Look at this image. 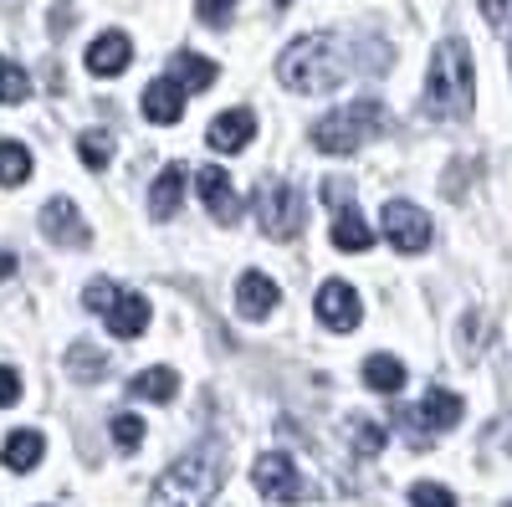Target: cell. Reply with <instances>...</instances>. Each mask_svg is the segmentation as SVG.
I'll return each mask as SVG.
<instances>
[{"label": "cell", "mask_w": 512, "mask_h": 507, "mask_svg": "<svg viewBox=\"0 0 512 507\" xmlns=\"http://www.w3.org/2000/svg\"><path fill=\"white\" fill-rule=\"evenodd\" d=\"M31 180V149L16 139H0V185H26Z\"/></svg>", "instance_id": "cell-23"}, {"label": "cell", "mask_w": 512, "mask_h": 507, "mask_svg": "<svg viewBox=\"0 0 512 507\" xmlns=\"http://www.w3.org/2000/svg\"><path fill=\"white\" fill-rule=\"evenodd\" d=\"M113 446H118V451H139V446H144V420L128 415V410L113 415Z\"/></svg>", "instance_id": "cell-28"}, {"label": "cell", "mask_w": 512, "mask_h": 507, "mask_svg": "<svg viewBox=\"0 0 512 507\" xmlns=\"http://www.w3.org/2000/svg\"><path fill=\"white\" fill-rule=\"evenodd\" d=\"M82 298H88L93 313H103V323H108L113 338H139V333L149 328V303L139 298V292L108 282V277L88 282V292H82Z\"/></svg>", "instance_id": "cell-5"}, {"label": "cell", "mask_w": 512, "mask_h": 507, "mask_svg": "<svg viewBox=\"0 0 512 507\" xmlns=\"http://www.w3.org/2000/svg\"><path fill=\"white\" fill-rule=\"evenodd\" d=\"M333 246L338 251H369L374 246V231L364 226V216L354 210V195L333 205Z\"/></svg>", "instance_id": "cell-17"}, {"label": "cell", "mask_w": 512, "mask_h": 507, "mask_svg": "<svg viewBox=\"0 0 512 507\" xmlns=\"http://www.w3.org/2000/svg\"><path fill=\"white\" fill-rule=\"evenodd\" d=\"M26 98H31V77H26V67H16V62L0 57V103H26Z\"/></svg>", "instance_id": "cell-26"}, {"label": "cell", "mask_w": 512, "mask_h": 507, "mask_svg": "<svg viewBox=\"0 0 512 507\" xmlns=\"http://www.w3.org/2000/svg\"><path fill=\"white\" fill-rule=\"evenodd\" d=\"M128 62H134V41H128L123 31H103L88 47V72L93 77H118Z\"/></svg>", "instance_id": "cell-13"}, {"label": "cell", "mask_w": 512, "mask_h": 507, "mask_svg": "<svg viewBox=\"0 0 512 507\" xmlns=\"http://www.w3.org/2000/svg\"><path fill=\"white\" fill-rule=\"evenodd\" d=\"M379 226H384V236H390V246L410 251V257L431 246V216H425L420 205H410V200H390V205H384Z\"/></svg>", "instance_id": "cell-8"}, {"label": "cell", "mask_w": 512, "mask_h": 507, "mask_svg": "<svg viewBox=\"0 0 512 507\" xmlns=\"http://www.w3.org/2000/svg\"><path fill=\"white\" fill-rule=\"evenodd\" d=\"M477 98V72H472V52L461 36H446L431 52V72H425V113L431 118H466Z\"/></svg>", "instance_id": "cell-2"}, {"label": "cell", "mask_w": 512, "mask_h": 507, "mask_svg": "<svg viewBox=\"0 0 512 507\" xmlns=\"http://www.w3.org/2000/svg\"><path fill=\"white\" fill-rule=\"evenodd\" d=\"M77 154H82V164L88 169H108L113 164V134L108 129H88L77 139Z\"/></svg>", "instance_id": "cell-25"}, {"label": "cell", "mask_w": 512, "mask_h": 507, "mask_svg": "<svg viewBox=\"0 0 512 507\" xmlns=\"http://www.w3.org/2000/svg\"><path fill=\"white\" fill-rule=\"evenodd\" d=\"M277 11H287V0H277Z\"/></svg>", "instance_id": "cell-35"}, {"label": "cell", "mask_w": 512, "mask_h": 507, "mask_svg": "<svg viewBox=\"0 0 512 507\" xmlns=\"http://www.w3.org/2000/svg\"><path fill=\"white\" fill-rule=\"evenodd\" d=\"M277 303H282V292H277V282H272L267 272H246V277L236 282V308H241V318H267Z\"/></svg>", "instance_id": "cell-15"}, {"label": "cell", "mask_w": 512, "mask_h": 507, "mask_svg": "<svg viewBox=\"0 0 512 507\" xmlns=\"http://www.w3.org/2000/svg\"><path fill=\"white\" fill-rule=\"evenodd\" d=\"M144 118L149 123H180L185 118V88L175 77H159L144 88Z\"/></svg>", "instance_id": "cell-16"}, {"label": "cell", "mask_w": 512, "mask_h": 507, "mask_svg": "<svg viewBox=\"0 0 512 507\" xmlns=\"http://www.w3.org/2000/svg\"><path fill=\"white\" fill-rule=\"evenodd\" d=\"M318 318H323V328H333V333H354L359 328V318H364V303H359V292L349 287V282H323L318 287Z\"/></svg>", "instance_id": "cell-9"}, {"label": "cell", "mask_w": 512, "mask_h": 507, "mask_svg": "<svg viewBox=\"0 0 512 507\" xmlns=\"http://www.w3.org/2000/svg\"><path fill=\"white\" fill-rule=\"evenodd\" d=\"M251 134H256V113H251V108H226L221 118H210V129H205L210 149H221V154L246 149V139H251Z\"/></svg>", "instance_id": "cell-12"}, {"label": "cell", "mask_w": 512, "mask_h": 507, "mask_svg": "<svg viewBox=\"0 0 512 507\" xmlns=\"http://www.w3.org/2000/svg\"><path fill=\"white\" fill-rule=\"evenodd\" d=\"M277 77L287 82L292 93H333L338 82L349 77V57L344 47H338V36L333 31H313V36H297L292 47L277 57Z\"/></svg>", "instance_id": "cell-1"}, {"label": "cell", "mask_w": 512, "mask_h": 507, "mask_svg": "<svg viewBox=\"0 0 512 507\" xmlns=\"http://www.w3.org/2000/svg\"><path fill=\"white\" fill-rule=\"evenodd\" d=\"M195 16H200L205 26H231L236 0H195Z\"/></svg>", "instance_id": "cell-30"}, {"label": "cell", "mask_w": 512, "mask_h": 507, "mask_svg": "<svg viewBox=\"0 0 512 507\" xmlns=\"http://www.w3.org/2000/svg\"><path fill=\"white\" fill-rule=\"evenodd\" d=\"M364 385L379 395H400L405 390V364L395 354H369L364 359Z\"/></svg>", "instance_id": "cell-20"}, {"label": "cell", "mask_w": 512, "mask_h": 507, "mask_svg": "<svg viewBox=\"0 0 512 507\" xmlns=\"http://www.w3.org/2000/svg\"><path fill=\"white\" fill-rule=\"evenodd\" d=\"M21 400V374L11 364H0V405H16Z\"/></svg>", "instance_id": "cell-31"}, {"label": "cell", "mask_w": 512, "mask_h": 507, "mask_svg": "<svg viewBox=\"0 0 512 507\" xmlns=\"http://www.w3.org/2000/svg\"><path fill=\"white\" fill-rule=\"evenodd\" d=\"M461 415H466V405H461V395H451V390H431V395L410 410V420H415L420 431H451Z\"/></svg>", "instance_id": "cell-14"}, {"label": "cell", "mask_w": 512, "mask_h": 507, "mask_svg": "<svg viewBox=\"0 0 512 507\" xmlns=\"http://www.w3.org/2000/svg\"><path fill=\"white\" fill-rule=\"evenodd\" d=\"M507 507H512V502H507Z\"/></svg>", "instance_id": "cell-36"}, {"label": "cell", "mask_w": 512, "mask_h": 507, "mask_svg": "<svg viewBox=\"0 0 512 507\" xmlns=\"http://www.w3.org/2000/svg\"><path fill=\"white\" fill-rule=\"evenodd\" d=\"M256 221H262V231L272 241H287V236L303 231V195H297V185L267 180L262 190H256Z\"/></svg>", "instance_id": "cell-6"}, {"label": "cell", "mask_w": 512, "mask_h": 507, "mask_svg": "<svg viewBox=\"0 0 512 507\" xmlns=\"http://www.w3.org/2000/svg\"><path fill=\"white\" fill-rule=\"evenodd\" d=\"M180 200H185V164H164V169H159V180H154V190H149L154 221H175Z\"/></svg>", "instance_id": "cell-18"}, {"label": "cell", "mask_w": 512, "mask_h": 507, "mask_svg": "<svg viewBox=\"0 0 512 507\" xmlns=\"http://www.w3.org/2000/svg\"><path fill=\"white\" fill-rule=\"evenodd\" d=\"M251 487L262 492L267 502H308L313 487L303 482V472H297V461L282 456V451H267V456H256V467H251Z\"/></svg>", "instance_id": "cell-7"}, {"label": "cell", "mask_w": 512, "mask_h": 507, "mask_svg": "<svg viewBox=\"0 0 512 507\" xmlns=\"http://www.w3.org/2000/svg\"><path fill=\"white\" fill-rule=\"evenodd\" d=\"M175 390H180V379H175V369H144V374H134L128 379V395H139V400H154V405H164V400H175Z\"/></svg>", "instance_id": "cell-22"}, {"label": "cell", "mask_w": 512, "mask_h": 507, "mask_svg": "<svg viewBox=\"0 0 512 507\" xmlns=\"http://www.w3.org/2000/svg\"><path fill=\"white\" fill-rule=\"evenodd\" d=\"M507 6H512V0H482V16H487L492 26H502V21H507Z\"/></svg>", "instance_id": "cell-32"}, {"label": "cell", "mask_w": 512, "mask_h": 507, "mask_svg": "<svg viewBox=\"0 0 512 507\" xmlns=\"http://www.w3.org/2000/svg\"><path fill=\"white\" fill-rule=\"evenodd\" d=\"M52 31L62 36V31H72V6H57V16H52Z\"/></svg>", "instance_id": "cell-33"}, {"label": "cell", "mask_w": 512, "mask_h": 507, "mask_svg": "<svg viewBox=\"0 0 512 507\" xmlns=\"http://www.w3.org/2000/svg\"><path fill=\"white\" fill-rule=\"evenodd\" d=\"M379 129H384V103L359 98V103H349V108H338V113L313 123V149L318 154H359Z\"/></svg>", "instance_id": "cell-4"}, {"label": "cell", "mask_w": 512, "mask_h": 507, "mask_svg": "<svg viewBox=\"0 0 512 507\" xmlns=\"http://www.w3.org/2000/svg\"><path fill=\"white\" fill-rule=\"evenodd\" d=\"M41 456H47V436L31 431V426H26V431H11L6 446H0V461H6L11 472H36Z\"/></svg>", "instance_id": "cell-19"}, {"label": "cell", "mask_w": 512, "mask_h": 507, "mask_svg": "<svg viewBox=\"0 0 512 507\" xmlns=\"http://www.w3.org/2000/svg\"><path fill=\"white\" fill-rule=\"evenodd\" d=\"M195 185H200L205 210H210V216H216L221 226H236V221H241V200H236V185H231L226 169L200 164V169H195Z\"/></svg>", "instance_id": "cell-10"}, {"label": "cell", "mask_w": 512, "mask_h": 507, "mask_svg": "<svg viewBox=\"0 0 512 507\" xmlns=\"http://www.w3.org/2000/svg\"><path fill=\"white\" fill-rule=\"evenodd\" d=\"M67 369H72V379H103L108 374V354L98 349V344H72V354H67Z\"/></svg>", "instance_id": "cell-24"}, {"label": "cell", "mask_w": 512, "mask_h": 507, "mask_svg": "<svg viewBox=\"0 0 512 507\" xmlns=\"http://www.w3.org/2000/svg\"><path fill=\"white\" fill-rule=\"evenodd\" d=\"M41 226H47V241H57V246H88L93 241V231H88V221L77 216V205L67 200V195H57V200H47V210H41Z\"/></svg>", "instance_id": "cell-11"}, {"label": "cell", "mask_w": 512, "mask_h": 507, "mask_svg": "<svg viewBox=\"0 0 512 507\" xmlns=\"http://www.w3.org/2000/svg\"><path fill=\"white\" fill-rule=\"evenodd\" d=\"M410 502L415 507H456V492L441 487V482H415L410 487Z\"/></svg>", "instance_id": "cell-29"}, {"label": "cell", "mask_w": 512, "mask_h": 507, "mask_svg": "<svg viewBox=\"0 0 512 507\" xmlns=\"http://www.w3.org/2000/svg\"><path fill=\"white\" fill-rule=\"evenodd\" d=\"M169 77H175L185 93H205L210 82H216V62H205V57H195V52H175V62H169Z\"/></svg>", "instance_id": "cell-21"}, {"label": "cell", "mask_w": 512, "mask_h": 507, "mask_svg": "<svg viewBox=\"0 0 512 507\" xmlns=\"http://www.w3.org/2000/svg\"><path fill=\"white\" fill-rule=\"evenodd\" d=\"M221 472H226V451L221 446H195L154 482L149 507H210L221 482H226Z\"/></svg>", "instance_id": "cell-3"}, {"label": "cell", "mask_w": 512, "mask_h": 507, "mask_svg": "<svg viewBox=\"0 0 512 507\" xmlns=\"http://www.w3.org/2000/svg\"><path fill=\"white\" fill-rule=\"evenodd\" d=\"M349 446H354L359 456H379V451H384V426L354 415V420H349Z\"/></svg>", "instance_id": "cell-27"}, {"label": "cell", "mask_w": 512, "mask_h": 507, "mask_svg": "<svg viewBox=\"0 0 512 507\" xmlns=\"http://www.w3.org/2000/svg\"><path fill=\"white\" fill-rule=\"evenodd\" d=\"M16 272V257H11V251H0V277H11Z\"/></svg>", "instance_id": "cell-34"}]
</instances>
